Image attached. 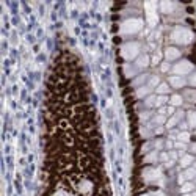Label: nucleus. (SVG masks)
<instances>
[{"label":"nucleus","instance_id":"f257e3e1","mask_svg":"<svg viewBox=\"0 0 196 196\" xmlns=\"http://www.w3.org/2000/svg\"><path fill=\"white\" fill-rule=\"evenodd\" d=\"M193 33L185 27H176L171 33V39L177 44H190L193 41Z\"/></svg>","mask_w":196,"mask_h":196},{"label":"nucleus","instance_id":"f03ea898","mask_svg":"<svg viewBox=\"0 0 196 196\" xmlns=\"http://www.w3.org/2000/svg\"><path fill=\"white\" fill-rule=\"evenodd\" d=\"M143 28V21L141 19H127L123 25H121V32L123 33H127V35H132V33H137Z\"/></svg>","mask_w":196,"mask_h":196},{"label":"nucleus","instance_id":"7ed1b4c3","mask_svg":"<svg viewBox=\"0 0 196 196\" xmlns=\"http://www.w3.org/2000/svg\"><path fill=\"white\" fill-rule=\"evenodd\" d=\"M138 52H140L138 43H127V44L123 46V50H121V53L126 60H133L138 55Z\"/></svg>","mask_w":196,"mask_h":196},{"label":"nucleus","instance_id":"20e7f679","mask_svg":"<svg viewBox=\"0 0 196 196\" xmlns=\"http://www.w3.org/2000/svg\"><path fill=\"white\" fill-rule=\"evenodd\" d=\"M191 71H193V64H191L190 61H187V60L177 63V64L173 68V72H174L176 75H183V74H188V72H191Z\"/></svg>","mask_w":196,"mask_h":196},{"label":"nucleus","instance_id":"39448f33","mask_svg":"<svg viewBox=\"0 0 196 196\" xmlns=\"http://www.w3.org/2000/svg\"><path fill=\"white\" fill-rule=\"evenodd\" d=\"M146 13H148V22L151 27L157 24V13H155V3H146Z\"/></svg>","mask_w":196,"mask_h":196},{"label":"nucleus","instance_id":"423d86ee","mask_svg":"<svg viewBox=\"0 0 196 196\" xmlns=\"http://www.w3.org/2000/svg\"><path fill=\"white\" fill-rule=\"evenodd\" d=\"M179 57H180V52L176 47H166V50H165V58L166 60H176Z\"/></svg>","mask_w":196,"mask_h":196},{"label":"nucleus","instance_id":"0eeeda50","mask_svg":"<svg viewBox=\"0 0 196 196\" xmlns=\"http://www.w3.org/2000/svg\"><path fill=\"white\" fill-rule=\"evenodd\" d=\"M169 83H171L174 88H182V86H185L187 80L182 78L180 75H173V77H169Z\"/></svg>","mask_w":196,"mask_h":196},{"label":"nucleus","instance_id":"6e6552de","mask_svg":"<svg viewBox=\"0 0 196 196\" xmlns=\"http://www.w3.org/2000/svg\"><path fill=\"white\" fill-rule=\"evenodd\" d=\"M160 176H162V171H160V169L151 168V169H146V171H144V177H146V179H160Z\"/></svg>","mask_w":196,"mask_h":196},{"label":"nucleus","instance_id":"1a4fd4ad","mask_svg":"<svg viewBox=\"0 0 196 196\" xmlns=\"http://www.w3.org/2000/svg\"><path fill=\"white\" fill-rule=\"evenodd\" d=\"M160 8H162V11H163V13H173V10L176 8V3H171V2H163V3L160 5Z\"/></svg>","mask_w":196,"mask_h":196},{"label":"nucleus","instance_id":"9d476101","mask_svg":"<svg viewBox=\"0 0 196 196\" xmlns=\"http://www.w3.org/2000/svg\"><path fill=\"white\" fill-rule=\"evenodd\" d=\"M149 64V57L148 55H143L140 58H137V68H146Z\"/></svg>","mask_w":196,"mask_h":196},{"label":"nucleus","instance_id":"9b49d317","mask_svg":"<svg viewBox=\"0 0 196 196\" xmlns=\"http://www.w3.org/2000/svg\"><path fill=\"white\" fill-rule=\"evenodd\" d=\"M187 119H188V126L190 127H196V113L194 112H188L187 113Z\"/></svg>","mask_w":196,"mask_h":196},{"label":"nucleus","instance_id":"f8f14e48","mask_svg":"<svg viewBox=\"0 0 196 196\" xmlns=\"http://www.w3.org/2000/svg\"><path fill=\"white\" fill-rule=\"evenodd\" d=\"M182 101H183V99H182V96L174 94V96L171 97V101H169V102H171L173 107H179V105H182Z\"/></svg>","mask_w":196,"mask_h":196},{"label":"nucleus","instance_id":"ddd939ff","mask_svg":"<svg viewBox=\"0 0 196 196\" xmlns=\"http://www.w3.org/2000/svg\"><path fill=\"white\" fill-rule=\"evenodd\" d=\"M191 163H193V155H183L180 158V166H183V168H187Z\"/></svg>","mask_w":196,"mask_h":196},{"label":"nucleus","instance_id":"4468645a","mask_svg":"<svg viewBox=\"0 0 196 196\" xmlns=\"http://www.w3.org/2000/svg\"><path fill=\"white\" fill-rule=\"evenodd\" d=\"M193 188H194V185H193L191 182H187V183H182V188H180V193L187 194V193L193 191Z\"/></svg>","mask_w":196,"mask_h":196},{"label":"nucleus","instance_id":"2eb2a0df","mask_svg":"<svg viewBox=\"0 0 196 196\" xmlns=\"http://www.w3.org/2000/svg\"><path fill=\"white\" fill-rule=\"evenodd\" d=\"M183 177H185V180H190V179L196 177V168H188V169L183 173Z\"/></svg>","mask_w":196,"mask_h":196},{"label":"nucleus","instance_id":"dca6fc26","mask_svg":"<svg viewBox=\"0 0 196 196\" xmlns=\"http://www.w3.org/2000/svg\"><path fill=\"white\" fill-rule=\"evenodd\" d=\"M168 91H169V86H168L166 83H160V85L157 86V93H158L160 96H165Z\"/></svg>","mask_w":196,"mask_h":196},{"label":"nucleus","instance_id":"f3484780","mask_svg":"<svg viewBox=\"0 0 196 196\" xmlns=\"http://www.w3.org/2000/svg\"><path fill=\"white\" fill-rule=\"evenodd\" d=\"M188 140H190V133H188V132H180V133L177 135V141L188 143Z\"/></svg>","mask_w":196,"mask_h":196},{"label":"nucleus","instance_id":"a211bd4d","mask_svg":"<svg viewBox=\"0 0 196 196\" xmlns=\"http://www.w3.org/2000/svg\"><path fill=\"white\" fill-rule=\"evenodd\" d=\"M149 91H151V88H149V86H143V88H138V89H137V96H138V97H143V96H146V94H148Z\"/></svg>","mask_w":196,"mask_h":196},{"label":"nucleus","instance_id":"6ab92c4d","mask_svg":"<svg viewBox=\"0 0 196 196\" xmlns=\"http://www.w3.org/2000/svg\"><path fill=\"white\" fill-rule=\"evenodd\" d=\"M166 96H158L157 99H155V107H162L163 104H166Z\"/></svg>","mask_w":196,"mask_h":196},{"label":"nucleus","instance_id":"aec40b11","mask_svg":"<svg viewBox=\"0 0 196 196\" xmlns=\"http://www.w3.org/2000/svg\"><path fill=\"white\" fill-rule=\"evenodd\" d=\"M158 85H160L158 77H151V78H149V88H152V86H158Z\"/></svg>","mask_w":196,"mask_h":196},{"label":"nucleus","instance_id":"412c9836","mask_svg":"<svg viewBox=\"0 0 196 196\" xmlns=\"http://www.w3.org/2000/svg\"><path fill=\"white\" fill-rule=\"evenodd\" d=\"M185 96L188 97V99H190L191 102H196V91H187V93H185Z\"/></svg>","mask_w":196,"mask_h":196},{"label":"nucleus","instance_id":"4be33fe9","mask_svg":"<svg viewBox=\"0 0 196 196\" xmlns=\"http://www.w3.org/2000/svg\"><path fill=\"white\" fill-rule=\"evenodd\" d=\"M155 99H157V97H154V96H149L148 99H146V105H148V107H152V105H155Z\"/></svg>","mask_w":196,"mask_h":196},{"label":"nucleus","instance_id":"5701e85b","mask_svg":"<svg viewBox=\"0 0 196 196\" xmlns=\"http://www.w3.org/2000/svg\"><path fill=\"white\" fill-rule=\"evenodd\" d=\"M154 160H157V152H151V154L146 157V162H154Z\"/></svg>","mask_w":196,"mask_h":196},{"label":"nucleus","instance_id":"b1692460","mask_svg":"<svg viewBox=\"0 0 196 196\" xmlns=\"http://www.w3.org/2000/svg\"><path fill=\"white\" fill-rule=\"evenodd\" d=\"M165 121H166L165 115H158V116L155 118V123H157V124H162V123H165Z\"/></svg>","mask_w":196,"mask_h":196},{"label":"nucleus","instance_id":"393cba45","mask_svg":"<svg viewBox=\"0 0 196 196\" xmlns=\"http://www.w3.org/2000/svg\"><path fill=\"white\" fill-rule=\"evenodd\" d=\"M188 82H190V85L196 86V72H193V74H191V77L188 78Z\"/></svg>","mask_w":196,"mask_h":196},{"label":"nucleus","instance_id":"a878e982","mask_svg":"<svg viewBox=\"0 0 196 196\" xmlns=\"http://www.w3.org/2000/svg\"><path fill=\"white\" fill-rule=\"evenodd\" d=\"M163 72H166V71H169V64L168 63H162V68H160Z\"/></svg>","mask_w":196,"mask_h":196},{"label":"nucleus","instance_id":"bb28decb","mask_svg":"<svg viewBox=\"0 0 196 196\" xmlns=\"http://www.w3.org/2000/svg\"><path fill=\"white\" fill-rule=\"evenodd\" d=\"M174 146H176L177 149H185V143H182V141H177Z\"/></svg>","mask_w":196,"mask_h":196},{"label":"nucleus","instance_id":"cd10ccee","mask_svg":"<svg viewBox=\"0 0 196 196\" xmlns=\"http://www.w3.org/2000/svg\"><path fill=\"white\" fill-rule=\"evenodd\" d=\"M168 157H169V155H168V154H165V152L160 155V158H162V160H168Z\"/></svg>","mask_w":196,"mask_h":196},{"label":"nucleus","instance_id":"c85d7f7f","mask_svg":"<svg viewBox=\"0 0 196 196\" xmlns=\"http://www.w3.org/2000/svg\"><path fill=\"white\" fill-rule=\"evenodd\" d=\"M191 151H193V152H196V144H193V146H191Z\"/></svg>","mask_w":196,"mask_h":196},{"label":"nucleus","instance_id":"c756f323","mask_svg":"<svg viewBox=\"0 0 196 196\" xmlns=\"http://www.w3.org/2000/svg\"><path fill=\"white\" fill-rule=\"evenodd\" d=\"M185 196H196V193H190V194H185Z\"/></svg>","mask_w":196,"mask_h":196},{"label":"nucleus","instance_id":"7c9ffc66","mask_svg":"<svg viewBox=\"0 0 196 196\" xmlns=\"http://www.w3.org/2000/svg\"><path fill=\"white\" fill-rule=\"evenodd\" d=\"M194 168H196V162H194Z\"/></svg>","mask_w":196,"mask_h":196}]
</instances>
